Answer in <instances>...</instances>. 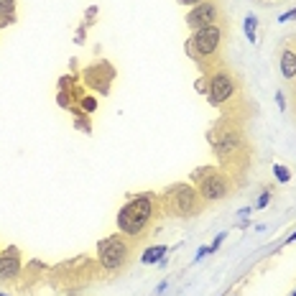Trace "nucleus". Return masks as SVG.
<instances>
[{
  "instance_id": "obj_3",
  "label": "nucleus",
  "mask_w": 296,
  "mask_h": 296,
  "mask_svg": "<svg viewBox=\"0 0 296 296\" xmlns=\"http://www.w3.org/2000/svg\"><path fill=\"white\" fill-rule=\"evenodd\" d=\"M128 258V245L120 237H107L100 243V263L107 271H118Z\"/></svg>"
},
{
  "instance_id": "obj_1",
  "label": "nucleus",
  "mask_w": 296,
  "mask_h": 296,
  "mask_svg": "<svg viewBox=\"0 0 296 296\" xmlns=\"http://www.w3.org/2000/svg\"><path fill=\"white\" fill-rule=\"evenodd\" d=\"M151 215H153V202H151V197H136V199H131V202L120 210L118 227H120V232H125V235H138V232H143V227L148 225Z\"/></svg>"
},
{
  "instance_id": "obj_2",
  "label": "nucleus",
  "mask_w": 296,
  "mask_h": 296,
  "mask_svg": "<svg viewBox=\"0 0 296 296\" xmlns=\"http://www.w3.org/2000/svg\"><path fill=\"white\" fill-rule=\"evenodd\" d=\"M220 46V28L217 26H207L194 31L192 41H187V51H192L194 57H212Z\"/></svg>"
},
{
  "instance_id": "obj_11",
  "label": "nucleus",
  "mask_w": 296,
  "mask_h": 296,
  "mask_svg": "<svg viewBox=\"0 0 296 296\" xmlns=\"http://www.w3.org/2000/svg\"><path fill=\"white\" fill-rule=\"evenodd\" d=\"M166 250H169V248H163V245L148 248L146 253H143V263H156V261H161V258L166 255Z\"/></svg>"
},
{
  "instance_id": "obj_12",
  "label": "nucleus",
  "mask_w": 296,
  "mask_h": 296,
  "mask_svg": "<svg viewBox=\"0 0 296 296\" xmlns=\"http://www.w3.org/2000/svg\"><path fill=\"white\" fill-rule=\"evenodd\" d=\"M273 174H276V179H279L281 184H286V181H291V174L286 171V166H273Z\"/></svg>"
},
{
  "instance_id": "obj_4",
  "label": "nucleus",
  "mask_w": 296,
  "mask_h": 296,
  "mask_svg": "<svg viewBox=\"0 0 296 296\" xmlns=\"http://www.w3.org/2000/svg\"><path fill=\"white\" fill-rule=\"evenodd\" d=\"M215 21H217V5L210 3V0L194 5V8L187 13V23H189V28H194V31L207 28V26H215Z\"/></svg>"
},
{
  "instance_id": "obj_10",
  "label": "nucleus",
  "mask_w": 296,
  "mask_h": 296,
  "mask_svg": "<svg viewBox=\"0 0 296 296\" xmlns=\"http://www.w3.org/2000/svg\"><path fill=\"white\" fill-rule=\"evenodd\" d=\"M281 74H284L286 79L296 77V54L294 51H284V57H281Z\"/></svg>"
},
{
  "instance_id": "obj_6",
  "label": "nucleus",
  "mask_w": 296,
  "mask_h": 296,
  "mask_svg": "<svg viewBox=\"0 0 296 296\" xmlns=\"http://www.w3.org/2000/svg\"><path fill=\"white\" fill-rule=\"evenodd\" d=\"M235 95V82H232V77L230 74H215L212 79H210V100L215 102V105H220L225 100H230Z\"/></svg>"
},
{
  "instance_id": "obj_9",
  "label": "nucleus",
  "mask_w": 296,
  "mask_h": 296,
  "mask_svg": "<svg viewBox=\"0 0 296 296\" xmlns=\"http://www.w3.org/2000/svg\"><path fill=\"white\" fill-rule=\"evenodd\" d=\"M237 146H240V136H237V131H235V128H227V131L222 133V138L217 141V153L225 156V153L235 151Z\"/></svg>"
},
{
  "instance_id": "obj_14",
  "label": "nucleus",
  "mask_w": 296,
  "mask_h": 296,
  "mask_svg": "<svg viewBox=\"0 0 296 296\" xmlns=\"http://www.w3.org/2000/svg\"><path fill=\"white\" fill-rule=\"evenodd\" d=\"M82 107H84L87 113H92V110H95V100H84V102H82Z\"/></svg>"
},
{
  "instance_id": "obj_15",
  "label": "nucleus",
  "mask_w": 296,
  "mask_h": 296,
  "mask_svg": "<svg viewBox=\"0 0 296 296\" xmlns=\"http://www.w3.org/2000/svg\"><path fill=\"white\" fill-rule=\"evenodd\" d=\"M268 197H271V194H268V192H263V194H261V199H258V207H266V205H268Z\"/></svg>"
},
{
  "instance_id": "obj_5",
  "label": "nucleus",
  "mask_w": 296,
  "mask_h": 296,
  "mask_svg": "<svg viewBox=\"0 0 296 296\" xmlns=\"http://www.w3.org/2000/svg\"><path fill=\"white\" fill-rule=\"evenodd\" d=\"M227 179L217 174V171H207L205 176H202V181H199V194L207 199V202H217L222 199L225 194H227Z\"/></svg>"
},
{
  "instance_id": "obj_18",
  "label": "nucleus",
  "mask_w": 296,
  "mask_h": 296,
  "mask_svg": "<svg viewBox=\"0 0 296 296\" xmlns=\"http://www.w3.org/2000/svg\"><path fill=\"white\" fill-rule=\"evenodd\" d=\"M291 296H296V291H294V294H291Z\"/></svg>"
},
{
  "instance_id": "obj_8",
  "label": "nucleus",
  "mask_w": 296,
  "mask_h": 296,
  "mask_svg": "<svg viewBox=\"0 0 296 296\" xmlns=\"http://www.w3.org/2000/svg\"><path fill=\"white\" fill-rule=\"evenodd\" d=\"M21 273V261L15 248H8V253L0 255V281H13Z\"/></svg>"
},
{
  "instance_id": "obj_7",
  "label": "nucleus",
  "mask_w": 296,
  "mask_h": 296,
  "mask_svg": "<svg viewBox=\"0 0 296 296\" xmlns=\"http://www.w3.org/2000/svg\"><path fill=\"white\" fill-rule=\"evenodd\" d=\"M174 197V210L176 212H197V192L192 187H174L171 189Z\"/></svg>"
},
{
  "instance_id": "obj_13",
  "label": "nucleus",
  "mask_w": 296,
  "mask_h": 296,
  "mask_svg": "<svg viewBox=\"0 0 296 296\" xmlns=\"http://www.w3.org/2000/svg\"><path fill=\"white\" fill-rule=\"evenodd\" d=\"M245 33H248L250 41H255V18H253V15L245 18Z\"/></svg>"
},
{
  "instance_id": "obj_16",
  "label": "nucleus",
  "mask_w": 296,
  "mask_h": 296,
  "mask_svg": "<svg viewBox=\"0 0 296 296\" xmlns=\"http://www.w3.org/2000/svg\"><path fill=\"white\" fill-rule=\"evenodd\" d=\"M184 5H199V3H205V0H181Z\"/></svg>"
},
{
  "instance_id": "obj_17",
  "label": "nucleus",
  "mask_w": 296,
  "mask_h": 296,
  "mask_svg": "<svg viewBox=\"0 0 296 296\" xmlns=\"http://www.w3.org/2000/svg\"><path fill=\"white\" fill-rule=\"evenodd\" d=\"M289 18H296V10H291V13H286V15H281V21H289Z\"/></svg>"
}]
</instances>
